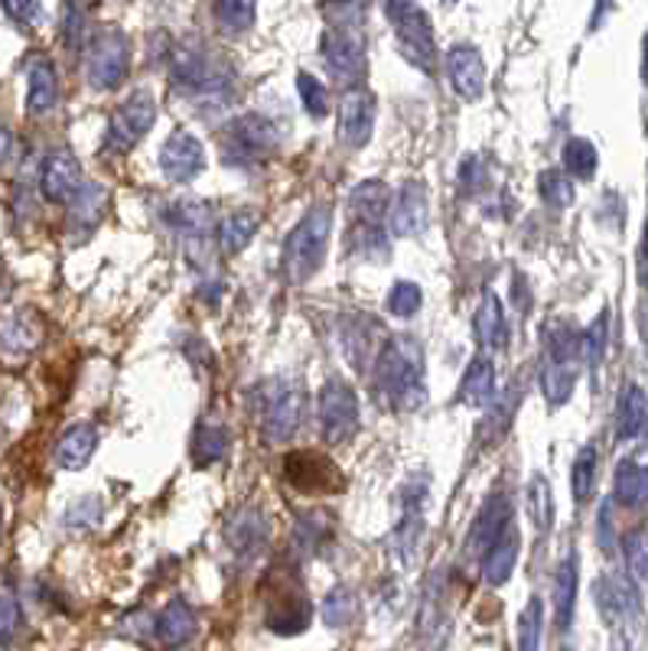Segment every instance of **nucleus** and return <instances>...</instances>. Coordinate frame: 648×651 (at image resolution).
Listing matches in <instances>:
<instances>
[{
  "label": "nucleus",
  "instance_id": "nucleus-1",
  "mask_svg": "<svg viewBox=\"0 0 648 651\" xmlns=\"http://www.w3.org/2000/svg\"><path fill=\"white\" fill-rule=\"evenodd\" d=\"M375 372V388L388 401V407L401 414H414L427 401L424 388V356L414 339H388L371 366Z\"/></svg>",
  "mask_w": 648,
  "mask_h": 651
},
{
  "label": "nucleus",
  "instance_id": "nucleus-2",
  "mask_svg": "<svg viewBox=\"0 0 648 651\" xmlns=\"http://www.w3.org/2000/svg\"><path fill=\"white\" fill-rule=\"evenodd\" d=\"M329 238H333V209L313 205L287 235L283 261H280L283 278L290 283H306L310 278H316L326 261Z\"/></svg>",
  "mask_w": 648,
  "mask_h": 651
},
{
  "label": "nucleus",
  "instance_id": "nucleus-3",
  "mask_svg": "<svg viewBox=\"0 0 648 651\" xmlns=\"http://www.w3.org/2000/svg\"><path fill=\"white\" fill-rule=\"evenodd\" d=\"M170 79L180 92L189 94L192 101H202V104L225 101L228 89H232V76H228L225 63L195 43L180 46L170 56Z\"/></svg>",
  "mask_w": 648,
  "mask_h": 651
},
{
  "label": "nucleus",
  "instance_id": "nucleus-4",
  "mask_svg": "<svg viewBox=\"0 0 648 651\" xmlns=\"http://www.w3.org/2000/svg\"><path fill=\"white\" fill-rule=\"evenodd\" d=\"M255 407L261 420V434L271 447L293 440L303 417V394L300 384L287 374H275L255 388Z\"/></svg>",
  "mask_w": 648,
  "mask_h": 651
},
{
  "label": "nucleus",
  "instance_id": "nucleus-5",
  "mask_svg": "<svg viewBox=\"0 0 648 651\" xmlns=\"http://www.w3.org/2000/svg\"><path fill=\"white\" fill-rule=\"evenodd\" d=\"M280 131L268 114H242L225 124L222 131V160L228 167H252L265 164L278 154Z\"/></svg>",
  "mask_w": 648,
  "mask_h": 651
},
{
  "label": "nucleus",
  "instance_id": "nucleus-6",
  "mask_svg": "<svg viewBox=\"0 0 648 651\" xmlns=\"http://www.w3.org/2000/svg\"><path fill=\"white\" fill-rule=\"evenodd\" d=\"M384 13L394 26L401 56L421 72L434 69V26L417 0H384Z\"/></svg>",
  "mask_w": 648,
  "mask_h": 651
},
{
  "label": "nucleus",
  "instance_id": "nucleus-7",
  "mask_svg": "<svg viewBox=\"0 0 648 651\" xmlns=\"http://www.w3.org/2000/svg\"><path fill=\"white\" fill-rule=\"evenodd\" d=\"M320 53L333 82L359 89V82L366 79V43L356 30L329 26L320 40Z\"/></svg>",
  "mask_w": 648,
  "mask_h": 651
},
{
  "label": "nucleus",
  "instance_id": "nucleus-8",
  "mask_svg": "<svg viewBox=\"0 0 648 651\" xmlns=\"http://www.w3.org/2000/svg\"><path fill=\"white\" fill-rule=\"evenodd\" d=\"M320 434L326 444H346L359 430V397L349 381L329 378L320 391Z\"/></svg>",
  "mask_w": 648,
  "mask_h": 651
},
{
  "label": "nucleus",
  "instance_id": "nucleus-9",
  "mask_svg": "<svg viewBox=\"0 0 648 651\" xmlns=\"http://www.w3.org/2000/svg\"><path fill=\"white\" fill-rule=\"evenodd\" d=\"M157 121V101L150 92H134L121 101V108L111 114L104 131V147L114 154H127Z\"/></svg>",
  "mask_w": 648,
  "mask_h": 651
},
{
  "label": "nucleus",
  "instance_id": "nucleus-10",
  "mask_svg": "<svg viewBox=\"0 0 648 651\" xmlns=\"http://www.w3.org/2000/svg\"><path fill=\"white\" fill-rule=\"evenodd\" d=\"M131 72V43L121 30H104L89 49V86L98 92L118 89Z\"/></svg>",
  "mask_w": 648,
  "mask_h": 651
},
{
  "label": "nucleus",
  "instance_id": "nucleus-11",
  "mask_svg": "<svg viewBox=\"0 0 648 651\" xmlns=\"http://www.w3.org/2000/svg\"><path fill=\"white\" fill-rule=\"evenodd\" d=\"M283 479L303 495H329V492H339L346 485L336 463L323 453H313V450L290 453L283 460Z\"/></svg>",
  "mask_w": 648,
  "mask_h": 651
},
{
  "label": "nucleus",
  "instance_id": "nucleus-12",
  "mask_svg": "<svg viewBox=\"0 0 648 651\" xmlns=\"http://www.w3.org/2000/svg\"><path fill=\"white\" fill-rule=\"evenodd\" d=\"M515 521V512H512V502L502 495V492H492L485 498V505L479 508L472 528H469V538H466L463 554L466 560H482L485 551L502 538V531Z\"/></svg>",
  "mask_w": 648,
  "mask_h": 651
},
{
  "label": "nucleus",
  "instance_id": "nucleus-13",
  "mask_svg": "<svg viewBox=\"0 0 648 651\" xmlns=\"http://www.w3.org/2000/svg\"><path fill=\"white\" fill-rule=\"evenodd\" d=\"M160 170L170 183H192L205 170V150L189 131H174L160 147Z\"/></svg>",
  "mask_w": 648,
  "mask_h": 651
},
{
  "label": "nucleus",
  "instance_id": "nucleus-14",
  "mask_svg": "<svg viewBox=\"0 0 648 651\" xmlns=\"http://www.w3.org/2000/svg\"><path fill=\"white\" fill-rule=\"evenodd\" d=\"M431 222V202H427V189L424 183H404L398 189V195L391 199V209H388V225H391V235L398 238H414L427 228Z\"/></svg>",
  "mask_w": 648,
  "mask_h": 651
},
{
  "label": "nucleus",
  "instance_id": "nucleus-15",
  "mask_svg": "<svg viewBox=\"0 0 648 651\" xmlns=\"http://www.w3.org/2000/svg\"><path fill=\"white\" fill-rule=\"evenodd\" d=\"M375 94L366 89H349L339 104V141L349 150H362L375 131Z\"/></svg>",
  "mask_w": 648,
  "mask_h": 651
},
{
  "label": "nucleus",
  "instance_id": "nucleus-16",
  "mask_svg": "<svg viewBox=\"0 0 648 651\" xmlns=\"http://www.w3.org/2000/svg\"><path fill=\"white\" fill-rule=\"evenodd\" d=\"M593 596H596V606H600L603 619L613 622V626L636 622L639 613H643L639 590L626 576H600L596 586H593Z\"/></svg>",
  "mask_w": 648,
  "mask_h": 651
},
{
  "label": "nucleus",
  "instance_id": "nucleus-17",
  "mask_svg": "<svg viewBox=\"0 0 648 651\" xmlns=\"http://www.w3.org/2000/svg\"><path fill=\"white\" fill-rule=\"evenodd\" d=\"M79 189H82L79 160L66 150H53L40 167V192L56 205H69Z\"/></svg>",
  "mask_w": 648,
  "mask_h": 651
},
{
  "label": "nucleus",
  "instance_id": "nucleus-18",
  "mask_svg": "<svg viewBox=\"0 0 648 651\" xmlns=\"http://www.w3.org/2000/svg\"><path fill=\"white\" fill-rule=\"evenodd\" d=\"M447 76L454 92L460 94L463 101H476L479 94L485 92V63L482 53L469 43H457L447 53Z\"/></svg>",
  "mask_w": 648,
  "mask_h": 651
},
{
  "label": "nucleus",
  "instance_id": "nucleus-19",
  "mask_svg": "<svg viewBox=\"0 0 648 651\" xmlns=\"http://www.w3.org/2000/svg\"><path fill=\"white\" fill-rule=\"evenodd\" d=\"M343 346H346L349 366L366 372L375 366V359L381 352V333L369 316H349L343 323Z\"/></svg>",
  "mask_w": 648,
  "mask_h": 651
},
{
  "label": "nucleus",
  "instance_id": "nucleus-20",
  "mask_svg": "<svg viewBox=\"0 0 648 651\" xmlns=\"http://www.w3.org/2000/svg\"><path fill=\"white\" fill-rule=\"evenodd\" d=\"M518 551H522V535H518V528H515V521H512V525L502 531V538L485 551V558H482V580H485L489 586L509 583L512 573H515V563H518Z\"/></svg>",
  "mask_w": 648,
  "mask_h": 651
},
{
  "label": "nucleus",
  "instance_id": "nucleus-21",
  "mask_svg": "<svg viewBox=\"0 0 648 651\" xmlns=\"http://www.w3.org/2000/svg\"><path fill=\"white\" fill-rule=\"evenodd\" d=\"M40 323L33 313H13L0 319V352L7 359H26L40 346Z\"/></svg>",
  "mask_w": 648,
  "mask_h": 651
},
{
  "label": "nucleus",
  "instance_id": "nucleus-22",
  "mask_svg": "<svg viewBox=\"0 0 648 651\" xmlns=\"http://www.w3.org/2000/svg\"><path fill=\"white\" fill-rule=\"evenodd\" d=\"M157 639L167 646V649H183L195 639V629H199V619H195V609L186 603V599H174L164 606V613L157 616Z\"/></svg>",
  "mask_w": 648,
  "mask_h": 651
},
{
  "label": "nucleus",
  "instance_id": "nucleus-23",
  "mask_svg": "<svg viewBox=\"0 0 648 651\" xmlns=\"http://www.w3.org/2000/svg\"><path fill=\"white\" fill-rule=\"evenodd\" d=\"M457 401L469 404V407H489L495 401V366H492L489 356H476L466 366Z\"/></svg>",
  "mask_w": 648,
  "mask_h": 651
},
{
  "label": "nucleus",
  "instance_id": "nucleus-24",
  "mask_svg": "<svg viewBox=\"0 0 648 651\" xmlns=\"http://www.w3.org/2000/svg\"><path fill=\"white\" fill-rule=\"evenodd\" d=\"M228 427L222 420H199L195 434H192V465L209 469V465L222 463L228 457Z\"/></svg>",
  "mask_w": 648,
  "mask_h": 651
},
{
  "label": "nucleus",
  "instance_id": "nucleus-25",
  "mask_svg": "<svg viewBox=\"0 0 648 651\" xmlns=\"http://www.w3.org/2000/svg\"><path fill=\"white\" fill-rule=\"evenodd\" d=\"M59 101V79L49 59H33L26 69V108L30 114H46Z\"/></svg>",
  "mask_w": 648,
  "mask_h": 651
},
{
  "label": "nucleus",
  "instance_id": "nucleus-26",
  "mask_svg": "<svg viewBox=\"0 0 648 651\" xmlns=\"http://www.w3.org/2000/svg\"><path fill=\"white\" fill-rule=\"evenodd\" d=\"M577 583H580V560L570 551L560 560L555 573V622L560 632L570 629L573 622V609H577Z\"/></svg>",
  "mask_w": 648,
  "mask_h": 651
},
{
  "label": "nucleus",
  "instance_id": "nucleus-27",
  "mask_svg": "<svg viewBox=\"0 0 648 651\" xmlns=\"http://www.w3.org/2000/svg\"><path fill=\"white\" fill-rule=\"evenodd\" d=\"M472 329H476V339H479L482 349H502V346H505V339H509V323H505L502 303H499V296H495L492 290H485V296L479 300Z\"/></svg>",
  "mask_w": 648,
  "mask_h": 651
},
{
  "label": "nucleus",
  "instance_id": "nucleus-28",
  "mask_svg": "<svg viewBox=\"0 0 648 651\" xmlns=\"http://www.w3.org/2000/svg\"><path fill=\"white\" fill-rule=\"evenodd\" d=\"M225 538H228V545H232L242 558H248V554L255 558V551H261L265 541H268V521L261 518V512L245 508V512H238V515L228 521Z\"/></svg>",
  "mask_w": 648,
  "mask_h": 651
},
{
  "label": "nucleus",
  "instance_id": "nucleus-29",
  "mask_svg": "<svg viewBox=\"0 0 648 651\" xmlns=\"http://www.w3.org/2000/svg\"><path fill=\"white\" fill-rule=\"evenodd\" d=\"M94 447H98V430H94L92 424H76V427H69L59 437V444H56V463H59V469L76 472V469L89 465V460L94 457Z\"/></svg>",
  "mask_w": 648,
  "mask_h": 651
},
{
  "label": "nucleus",
  "instance_id": "nucleus-30",
  "mask_svg": "<svg viewBox=\"0 0 648 651\" xmlns=\"http://www.w3.org/2000/svg\"><path fill=\"white\" fill-rule=\"evenodd\" d=\"M349 209H353V222L359 225H381V218L391 209V192L381 180H366L349 192Z\"/></svg>",
  "mask_w": 648,
  "mask_h": 651
},
{
  "label": "nucleus",
  "instance_id": "nucleus-31",
  "mask_svg": "<svg viewBox=\"0 0 648 651\" xmlns=\"http://www.w3.org/2000/svg\"><path fill=\"white\" fill-rule=\"evenodd\" d=\"M648 427V397L639 384H626L616 404V437L636 440Z\"/></svg>",
  "mask_w": 648,
  "mask_h": 651
},
{
  "label": "nucleus",
  "instance_id": "nucleus-32",
  "mask_svg": "<svg viewBox=\"0 0 648 651\" xmlns=\"http://www.w3.org/2000/svg\"><path fill=\"white\" fill-rule=\"evenodd\" d=\"M613 495L626 508H643V505H648V465L633 463V460L619 463L616 479H613Z\"/></svg>",
  "mask_w": 648,
  "mask_h": 651
},
{
  "label": "nucleus",
  "instance_id": "nucleus-33",
  "mask_svg": "<svg viewBox=\"0 0 648 651\" xmlns=\"http://www.w3.org/2000/svg\"><path fill=\"white\" fill-rule=\"evenodd\" d=\"M258 225H261V218H258V212H252V209L228 212V215L222 218V225H219V245H222V251H225V255H238V251L255 238Z\"/></svg>",
  "mask_w": 648,
  "mask_h": 651
},
{
  "label": "nucleus",
  "instance_id": "nucleus-34",
  "mask_svg": "<svg viewBox=\"0 0 648 651\" xmlns=\"http://www.w3.org/2000/svg\"><path fill=\"white\" fill-rule=\"evenodd\" d=\"M577 388V362H548L545 372H541V391L548 397L551 407H560L570 401Z\"/></svg>",
  "mask_w": 648,
  "mask_h": 651
},
{
  "label": "nucleus",
  "instance_id": "nucleus-35",
  "mask_svg": "<svg viewBox=\"0 0 648 651\" xmlns=\"http://www.w3.org/2000/svg\"><path fill=\"white\" fill-rule=\"evenodd\" d=\"M167 218H170V225L183 228L189 235H199V238H205V232H209V225H212L209 202H199V199H177V202L167 209Z\"/></svg>",
  "mask_w": 648,
  "mask_h": 651
},
{
  "label": "nucleus",
  "instance_id": "nucleus-36",
  "mask_svg": "<svg viewBox=\"0 0 648 651\" xmlns=\"http://www.w3.org/2000/svg\"><path fill=\"white\" fill-rule=\"evenodd\" d=\"M560 160H563V170H567L570 177H577V180H593L596 164H600L596 147H593L586 137H570V141L563 144Z\"/></svg>",
  "mask_w": 648,
  "mask_h": 651
},
{
  "label": "nucleus",
  "instance_id": "nucleus-37",
  "mask_svg": "<svg viewBox=\"0 0 648 651\" xmlns=\"http://www.w3.org/2000/svg\"><path fill=\"white\" fill-rule=\"evenodd\" d=\"M356 613H359V599H356V593L349 586L339 583V586H333L326 593V599H323V622L329 629H346L356 619Z\"/></svg>",
  "mask_w": 648,
  "mask_h": 651
},
{
  "label": "nucleus",
  "instance_id": "nucleus-38",
  "mask_svg": "<svg viewBox=\"0 0 648 651\" xmlns=\"http://www.w3.org/2000/svg\"><path fill=\"white\" fill-rule=\"evenodd\" d=\"M255 7L258 0H215L219 26L232 36H242L255 26Z\"/></svg>",
  "mask_w": 648,
  "mask_h": 651
},
{
  "label": "nucleus",
  "instance_id": "nucleus-39",
  "mask_svg": "<svg viewBox=\"0 0 648 651\" xmlns=\"http://www.w3.org/2000/svg\"><path fill=\"white\" fill-rule=\"evenodd\" d=\"M541 636H545V603L538 596H532L528 606L518 616V646H515V651H541Z\"/></svg>",
  "mask_w": 648,
  "mask_h": 651
},
{
  "label": "nucleus",
  "instance_id": "nucleus-40",
  "mask_svg": "<svg viewBox=\"0 0 648 651\" xmlns=\"http://www.w3.org/2000/svg\"><path fill=\"white\" fill-rule=\"evenodd\" d=\"M528 515H532V521H535V528L541 535L551 531V525H555V498H551V485H548L545 475H535L528 482Z\"/></svg>",
  "mask_w": 648,
  "mask_h": 651
},
{
  "label": "nucleus",
  "instance_id": "nucleus-41",
  "mask_svg": "<svg viewBox=\"0 0 648 651\" xmlns=\"http://www.w3.org/2000/svg\"><path fill=\"white\" fill-rule=\"evenodd\" d=\"M606 346H610V313L603 310V313L590 323V329L580 336V356H583V362H586L590 369H600L603 359H606Z\"/></svg>",
  "mask_w": 648,
  "mask_h": 651
},
{
  "label": "nucleus",
  "instance_id": "nucleus-42",
  "mask_svg": "<svg viewBox=\"0 0 648 651\" xmlns=\"http://www.w3.org/2000/svg\"><path fill=\"white\" fill-rule=\"evenodd\" d=\"M593 485H596V447L586 444L570 469V489H573V498L583 505L590 495H593Z\"/></svg>",
  "mask_w": 648,
  "mask_h": 651
},
{
  "label": "nucleus",
  "instance_id": "nucleus-43",
  "mask_svg": "<svg viewBox=\"0 0 648 651\" xmlns=\"http://www.w3.org/2000/svg\"><path fill=\"white\" fill-rule=\"evenodd\" d=\"M424 306V290L414 280H398L388 293V313L398 319H411Z\"/></svg>",
  "mask_w": 648,
  "mask_h": 651
},
{
  "label": "nucleus",
  "instance_id": "nucleus-44",
  "mask_svg": "<svg viewBox=\"0 0 648 651\" xmlns=\"http://www.w3.org/2000/svg\"><path fill=\"white\" fill-rule=\"evenodd\" d=\"M329 538V518L323 512H306L300 521H297V531H293V541L300 551L313 554L316 548H323V541Z\"/></svg>",
  "mask_w": 648,
  "mask_h": 651
},
{
  "label": "nucleus",
  "instance_id": "nucleus-45",
  "mask_svg": "<svg viewBox=\"0 0 648 651\" xmlns=\"http://www.w3.org/2000/svg\"><path fill=\"white\" fill-rule=\"evenodd\" d=\"M104 202H108V195H104V189L101 187H86L76 192V199L69 202V212H72V222H86L89 228L98 225V218H101V212H104Z\"/></svg>",
  "mask_w": 648,
  "mask_h": 651
},
{
  "label": "nucleus",
  "instance_id": "nucleus-46",
  "mask_svg": "<svg viewBox=\"0 0 648 651\" xmlns=\"http://www.w3.org/2000/svg\"><path fill=\"white\" fill-rule=\"evenodd\" d=\"M297 94H300L303 111H306L310 117H323V114L329 111V92H326V86H323L316 76L300 72V76H297Z\"/></svg>",
  "mask_w": 648,
  "mask_h": 651
},
{
  "label": "nucleus",
  "instance_id": "nucleus-47",
  "mask_svg": "<svg viewBox=\"0 0 648 651\" xmlns=\"http://www.w3.org/2000/svg\"><path fill=\"white\" fill-rule=\"evenodd\" d=\"M538 192L548 205L555 209H567L573 202V180L563 170H545L538 177Z\"/></svg>",
  "mask_w": 648,
  "mask_h": 651
},
{
  "label": "nucleus",
  "instance_id": "nucleus-48",
  "mask_svg": "<svg viewBox=\"0 0 648 651\" xmlns=\"http://www.w3.org/2000/svg\"><path fill=\"white\" fill-rule=\"evenodd\" d=\"M623 554H626V566L633 573V580L646 583L648 580V531H633L623 538Z\"/></svg>",
  "mask_w": 648,
  "mask_h": 651
},
{
  "label": "nucleus",
  "instance_id": "nucleus-49",
  "mask_svg": "<svg viewBox=\"0 0 648 651\" xmlns=\"http://www.w3.org/2000/svg\"><path fill=\"white\" fill-rule=\"evenodd\" d=\"M0 7L20 26H40L43 23V0H0Z\"/></svg>",
  "mask_w": 648,
  "mask_h": 651
},
{
  "label": "nucleus",
  "instance_id": "nucleus-50",
  "mask_svg": "<svg viewBox=\"0 0 648 651\" xmlns=\"http://www.w3.org/2000/svg\"><path fill=\"white\" fill-rule=\"evenodd\" d=\"M326 16L333 20V26H349L366 13V0H323Z\"/></svg>",
  "mask_w": 648,
  "mask_h": 651
},
{
  "label": "nucleus",
  "instance_id": "nucleus-51",
  "mask_svg": "<svg viewBox=\"0 0 648 651\" xmlns=\"http://www.w3.org/2000/svg\"><path fill=\"white\" fill-rule=\"evenodd\" d=\"M20 622H23V616H20V603H16L10 593H0V646H7V642H13V639H16Z\"/></svg>",
  "mask_w": 648,
  "mask_h": 651
},
{
  "label": "nucleus",
  "instance_id": "nucleus-52",
  "mask_svg": "<svg viewBox=\"0 0 648 651\" xmlns=\"http://www.w3.org/2000/svg\"><path fill=\"white\" fill-rule=\"evenodd\" d=\"M479 180H482V167L469 157V160H463L460 164V173H457V183H460V189L463 192H476V187H479Z\"/></svg>",
  "mask_w": 648,
  "mask_h": 651
},
{
  "label": "nucleus",
  "instance_id": "nucleus-53",
  "mask_svg": "<svg viewBox=\"0 0 648 651\" xmlns=\"http://www.w3.org/2000/svg\"><path fill=\"white\" fill-rule=\"evenodd\" d=\"M613 505L606 502L603 505V512H600V545L606 548V551H613Z\"/></svg>",
  "mask_w": 648,
  "mask_h": 651
},
{
  "label": "nucleus",
  "instance_id": "nucleus-54",
  "mask_svg": "<svg viewBox=\"0 0 648 651\" xmlns=\"http://www.w3.org/2000/svg\"><path fill=\"white\" fill-rule=\"evenodd\" d=\"M639 283L648 287V232H646V242H643V248H639Z\"/></svg>",
  "mask_w": 648,
  "mask_h": 651
},
{
  "label": "nucleus",
  "instance_id": "nucleus-55",
  "mask_svg": "<svg viewBox=\"0 0 648 651\" xmlns=\"http://www.w3.org/2000/svg\"><path fill=\"white\" fill-rule=\"evenodd\" d=\"M10 150H13V134L7 127H0V164H7Z\"/></svg>",
  "mask_w": 648,
  "mask_h": 651
},
{
  "label": "nucleus",
  "instance_id": "nucleus-56",
  "mask_svg": "<svg viewBox=\"0 0 648 651\" xmlns=\"http://www.w3.org/2000/svg\"><path fill=\"white\" fill-rule=\"evenodd\" d=\"M643 79H646L648 86V33L646 40H643Z\"/></svg>",
  "mask_w": 648,
  "mask_h": 651
},
{
  "label": "nucleus",
  "instance_id": "nucleus-57",
  "mask_svg": "<svg viewBox=\"0 0 648 651\" xmlns=\"http://www.w3.org/2000/svg\"><path fill=\"white\" fill-rule=\"evenodd\" d=\"M450 3H454V0H450Z\"/></svg>",
  "mask_w": 648,
  "mask_h": 651
}]
</instances>
